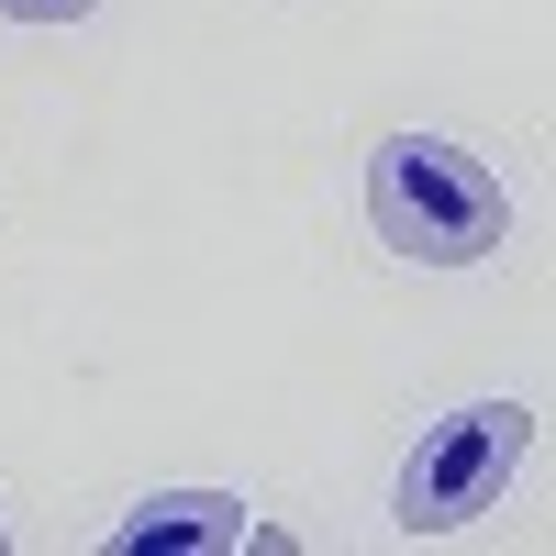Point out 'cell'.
I'll return each mask as SVG.
<instances>
[{
	"label": "cell",
	"instance_id": "1",
	"mask_svg": "<svg viewBox=\"0 0 556 556\" xmlns=\"http://www.w3.org/2000/svg\"><path fill=\"white\" fill-rule=\"evenodd\" d=\"M367 223L412 267H479L490 245H513V190L445 134H390L367 156Z\"/></svg>",
	"mask_w": 556,
	"mask_h": 556
},
{
	"label": "cell",
	"instance_id": "2",
	"mask_svg": "<svg viewBox=\"0 0 556 556\" xmlns=\"http://www.w3.org/2000/svg\"><path fill=\"white\" fill-rule=\"evenodd\" d=\"M523 456H534V412H523V401H468V412H445V424L412 445L390 523H401L412 545H424V534H456V523H479L490 501L513 490Z\"/></svg>",
	"mask_w": 556,
	"mask_h": 556
},
{
	"label": "cell",
	"instance_id": "3",
	"mask_svg": "<svg viewBox=\"0 0 556 556\" xmlns=\"http://www.w3.org/2000/svg\"><path fill=\"white\" fill-rule=\"evenodd\" d=\"M212 545H245V501L223 490H156L146 513L112 523V556H212Z\"/></svg>",
	"mask_w": 556,
	"mask_h": 556
},
{
	"label": "cell",
	"instance_id": "4",
	"mask_svg": "<svg viewBox=\"0 0 556 556\" xmlns=\"http://www.w3.org/2000/svg\"><path fill=\"white\" fill-rule=\"evenodd\" d=\"M78 12H101V0H0V23H78Z\"/></svg>",
	"mask_w": 556,
	"mask_h": 556
},
{
	"label": "cell",
	"instance_id": "5",
	"mask_svg": "<svg viewBox=\"0 0 556 556\" xmlns=\"http://www.w3.org/2000/svg\"><path fill=\"white\" fill-rule=\"evenodd\" d=\"M0 545H12V523H0Z\"/></svg>",
	"mask_w": 556,
	"mask_h": 556
}]
</instances>
